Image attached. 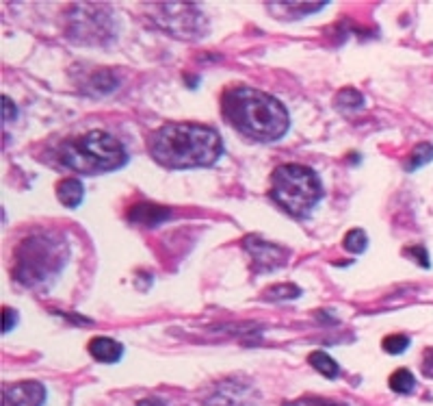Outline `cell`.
Masks as SVG:
<instances>
[{
    "label": "cell",
    "instance_id": "6da1fadb",
    "mask_svg": "<svg viewBox=\"0 0 433 406\" xmlns=\"http://www.w3.org/2000/svg\"><path fill=\"white\" fill-rule=\"evenodd\" d=\"M148 150L152 159L167 170H189L216 163L224 152V144L219 132L210 126L167 122L150 135Z\"/></svg>",
    "mask_w": 433,
    "mask_h": 406
},
{
    "label": "cell",
    "instance_id": "7a4b0ae2",
    "mask_svg": "<svg viewBox=\"0 0 433 406\" xmlns=\"http://www.w3.org/2000/svg\"><path fill=\"white\" fill-rule=\"evenodd\" d=\"M221 109L238 132L256 142H277L291 126L288 111L279 100L254 87L238 85L228 89Z\"/></svg>",
    "mask_w": 433,
    "mask_h": 406
},
{
    "label": "cell",
    "instance_id": "3957f363",
    "mask_svg": "<svg viewBox=\"0 0 433 406\" xmlns=\"http://www.w3.org/2000/svg\"><path fill=\"white\" fill-rule=\"evenodd\" d=\"M13 259V278L20 285L46 287L67 261V244L57 235L37 232L20 242Z\"/></svg>",
    "mask_w": 433,
    "mask_h": 406
},
{
    "label": "cell",
    "instance_id": "277c9868",
    "mask_svg": "<svg viewBox=\"0 0 433 406\" xmlns=\"http://www.w3.org/2000/svg\"><path fill=\"white\" fill-rule=\"evenodd\" d=\"M59 159L65 167L79 174H106L128 163L126 148L113 135L93 130L61 146Z\"/></svg>",
    "mask_w": 433,
    "mask_h": 406
},
{
    "label": "cell",
    "instance_id": "5b68a950",
    "mask_svg": "<svg viewBox=\"0 0 433 406\" xmlns=\"http://www.w3.org/2000/svg\"><path fill=\"white\" fill-rule=\"evenodd\" d=\"M269 196L275 205L293 218H308L323 198V185L314 170L299 163L275 167L271 174Z\"/></svg>",
    "mask_w": 433,
    "mask_h": 406
},
{
    "label": "cell",
    "instance_id": "8992f818",
    "mask_svg": "<svg viewBox=\"0 0 433 406\" xmlns=\"http://www.w3.org/2000/svg\"><path fill=\"white\" fill-rule=\"evenodd\" d=\"M148 9L152 11V20L173 38L197 40L208 30L204 13L193 3H152Z\"/></svg>",
    "mask_w": 433,
    "mask_h": 406
},
{
    "label": "cell",
    "instance_id": "52a82bcc",
    "mask_svg": "<svg viewBox=\"0 0 433 406\" xmlns=\"http://www.w3.org/2000/svg\"><path fill=\"white\" fill-rule=\"evenodd\" d=\"M104 5H74L76 13H69L67 35L81 44H104L115 38L111 13H100Z\"/></svg>",
    "mask_w": 433,
    "mask_h": 406
},
{
    "label": "cell",
    "instance_id": "ba28073f",
    "mask_svg": "<svg viewBox=\"0 0 433 406\" xmlns=\"http://www.w3.org/2000/svg\"><path fill=\"white\" fill-rule=\"evenodd\" d=\"M243 248L247 250V254L254 261V267L256 272H271V269H277L282 265L288 263V252L286 248L277 246V244H271V242H265L260 237L251 235V237H245L243 239Z\"/></svg>",
    "mask_w": 433,
    "mask_h": 406
},
{
    "label": "cell",
    "instance_id": "9c48e42d",
    "mask_svg": "<svg viewBox=\"0 0 433 406\" xmlns=\"http://www.w3.org/2000/svg\"><path fill=\"white\" fill-rule=\"evenodd\" d=\"M46 389L44 385L28 380L3 389V406H44Z\"/></svg>",
    "mask_w": 433,
    "mask_h": 406
},
{
    "label": "cell",
    "instance_id": "30bf717a",
    "mask_svg": "<svg viewBox=\"0 0 433 406\" xmlns=\"http://www.w3.org/2000/svg\"><path fill=\"white\" fill-rule=\"evenodd\" d=\"M89 354L100 363H117L124 356V346L111 337H96L89 344Z\"/></svg>",
    "mask_w": 433,
    "mask_h": 406
},
{
    "label": "cell",
    "instance_id": "8fae6325",
    "mask_svg": "<svg viewBox=\"0 0 433 406\" xmlns=\"http://www.w3.org/2000/svg\"><path fill=\"white\" fill-rule=\"evenodd\" d=\"M267 9L273 11L275 18L297 20V18H306L310 13L325 9V3H269Z\"/></svg>",
    "mask_w": 433,
    "mask_h": 406
},
{
    "label": "cell",
    "instance_id": "7c38bea8",
    "mask_svg": "<svg viewBox=\"0 0 433 406\" xmlns=\"http://www.w3.org/2000/svg\"><path fill=\"white\" fill-rule=\"evenodd\" d=\"M130 222L141 224V226H156L161 222H165L169 218V209L167 207H158V205H134L128 213Z\"/></svg>",
    "mask_w": 433,
    "mask_h": 406
},
{
    "label": "cell",
    "instance_id": "4fadbf2b",
    "mask_svg": "<svg viewBox=\"0 0 433 406\" xmlns=\"http://www.w3.org/2000/svg\"><path fill=\"white\" fill-rule=\"evenodd\" d=\"M83 196H85V189L79 179H63L57 185V198L67 209H76L83 202Z\"/></svg>",
    "mask_w": 433,
    "mask_h": 406
},
{
    "label": "cell",
    "instance_id": "5bb4252c",
    "mask_svg": "<svg viewBox=\"0 0 433 406\" xmlns=\"http://www.w3.org/2000/svg\"><path fill=\"white\" fill-rule=\"evenodd\" d=\"M308 363L318 371V374H323L325 378H330V380H334V378L340 376V367H338V363H336L328 352H323V350H314V352H310Z\"/></svg>",
    "mask_w": 433,
    "mask_h": 406
},
{
    "label": "cell",
    "instance_id": "9a60e30c",
    "mask_svg": "<svg viewBox=\"0 0 433 406\" xmlns=\"http://www.w3.org/2000/svg\"><path fill=\"white\" fill-rule=\"evenodd\" d=\"M342 246L347 252L351 254H362L366 248H369V237L362 228H353L345 235V239H342Z\"/></svg>",
    "mask_w": 433,
    "mask_h": 406
},
{
    "label": "cell",
    "instance_id": "2e32d148",
    "mask_svg": "<svg viewBox=\"0 0 433 406\" xmlns=\"http://www.w3.org/2000/svg\"><path fill=\"white\" fill-rule=\"evenodd\" d=\"M388 385H390V389H392L394 393H401V395H403V393H412V391H414L416 380H414V376H412L410 369H396L394 374L390 376Z\"/></svg>",
    "mask_w": 433,
    "mask_h": 406
},
{
    "label": "cell",
    "instance_id": "e0dca14e",
    "mask_svg": "<svg viewBox=\"0 0 433 406\" xmlns=\"http://www.w3.org/2000/svg\"><path fill=\"white\" fill-rule=\"evenodd\" d=\"M429 161H433V146H431V144H418V146L412 150V154H410V161H408V165H405V170H408V172H414V170H418V167H422V165L429 163Z\"/></svg>",
    "mask_w": 433,
    "mask_h": 406
},
{
    "label": "cell",
    "instance_id": "ac0fdd59",
    "mask_svg": "<svg viewBox=\"0 0 433 406\" xmlns=\"http://www.w3.org/2000/svg\"><path fill=\"white\" fill-rule=\"evenodd\" d=\"M410 337L408 334H390V337H386L383 339V352H388V354H403L408 348H410Z\"/></svg>",
    "mask_w": 433,
    "mask_h": 406
},
{
    "label": "cell",
    "instance_id": "d6986e66",
    "mask_svg": "<svg viewBox=\"0 0 433 406\" xmlns=\"http://www.w3.org/2000/svg\"><path fill=\"white\" fill-rule=\"evenodd\" d=\"M336 105H338V107L355 109V107H362V105H364V98H362V94L355 91L353 87H347V89H342V91L336 96Z\"/></svg>",
    "mask_w": 433,
    "mask_h": 406
},
{
    "label": "cell",
    "instance_id": "ffe728a7",
    "mask_svg": "<svg viewBox=\"0 0 433 406\" xmlns=\"http://www.w3.org/2000/svg\"><path fill=\"white\" fill-rule=\"evenodd\" d=\"M299 295H301V289L297 285H275V287L267 289L269 300H293Z\"/></svg>",
    "mask_w": 433,
    "mask_h": 406
},
{
    "label": "cell",
    "instance_id": "44dd1931",
    "mask_svg": "<svg viewBox=\"0 0 433 406\" xmlns=\"http://www.w3.org/2000/svg\"><path fill=\"white\" fill-rule=\"evenodd\" d=\"M284 406H347L345 402L328 400V397H299L293 402H286Z\"/></svg>",
    "mask_w": 433,
    "mask_h": 406
},
{
    "label": "cell",
    "instance_id": "7402d4cb",
    "mask_svg": "<svg viewBox=\"0 0 433 406\" xmlns=\"http://www.w3.org/2000/svg\"><path fill=\"white\" fill-rule=\"evenodd\" d=\"M422 374L427 378H433V348H427L422 354Z\"/></svg>",
    "mask_w": 433,
    "mask_h": 406
},
{
    "label": "cell",
    "instance_id": "603a6c76",
    "mask_svg": "<svg viewBox=\"0 0 433 406\" xmlns=\"http://www.w3.org/2000/svg\"><path fill=\"white\" fill-rule=\"evenodd\" d=\"M3 317H5V322H3V330H5V332L13 330L16 324H18V311H16V309H5V311H3Z\"/></svg>",
    "mask_w": 433,
    "mask_h": 406
},
{
    "label": "cell",
    "instance_id": "cb8c5ba5",
    "mask_svg": "<svg viewBox=\"0 0 433 406\" xmlns=\"http://www.w3.org/2000/svg\"><path fill=\"white\" fill-rule=\"evenodd\" d=\"M405 254H414V256H418V265H422V267H429V254H427V250L422 248V246H414V248H408L405 250Z\"/></svg>",
    "mask_w": 433,
    "mask_h": 406
},
{
    "label": "cell",
    "instance_id": "d4e9b609",
    "mask_svg": "<svg viewBox=\"0 0 433 406\" xmlns=\"http://www.w3.org/2000/svg\"><path fill=\"white\" fill-rule=\"evenodd\" d=\"M16 115V109H13V105H11V100L9 98H3V120L7 122V120H11Z\"/></svg>",
    "mask_w": 433,
    "mask_h": 406
},
{
    "label": "cell",
    "instance_id": "484cf974",
    "mask_svg": "<svg viewBox=\"0 0 433 406\" xmlns=\"http://www.w3.org/2000/svg\"><path fill=\"white\" fill-rule=\"evenodd\" d=\"M137 406H165L158 397H146V400H141Z\"/></svg>",
    "mask_w": 433,
    "mask_h": 406
}]
</instances>
